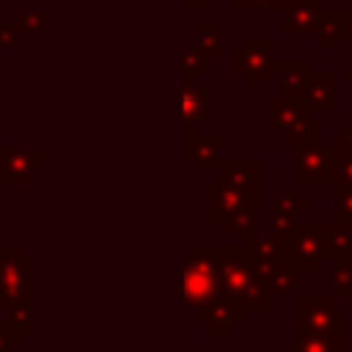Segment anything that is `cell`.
<instances>
[{"label":"cell","mask_w":352,"mask_h":352,"mask_svg":"<svg viewBox=\"0 0 352 352\" xmlns=\"http://www.w3.org/2000/svg\"><path fill=\"white\" fill-rule=\"evenodd\" d=\"M217 297V248L187 245L182 250V308L195 314Z\"/></svg>","instance_id":"obj_1"},{"label":"cell","mask_w":352,"mask_h":352,"mask_svg":"<svg viewBox=\"0 0 352 352\" xmlns=\"http://www.w3.org/2000/svg\"><path fill=\"white\" fill-rule=\"evenodd\" d=\"M330 223L324 220H297L292 231L283 236V261L297 272L319 275L322 267L330 261V245H327Z\"/></svg>","instance_id":"obj_2"},{"label":"cell","mask_w":352,"mask_h":352,"mask_svg":"<svg viewBox=\"0 0 352 352\" xmlns=\"http://www.w3.org/2000/svg\"><path fill=\"white\" fill-rule=\"evenodd\" d=\"M275 55H272V38L267 33H248L242 44L231 50V69L242 74L248 85H270L275 74Z\"/></svg>","instance_id":"obj_3"},{"label":"cell","mask_w":352,"mask_h":352,"mask_svg":"<svg viewBox=\"0 0 352 352\" xmlns=\"http://www.w3.org/2000/svg\"><path fill=\"white\" fill-rule=\"evenodd\" d=\"M346 311L333 297H297L294 300V336H344Z\"/></svg>","instance_id":"obj_4"},{"label":"cell","mask_w":352,"mask_h":352,"mask_svg":"<svg viewBox=\"0 0 352 352\" xmlns=\"http://www.w3.org/2000/svg\"><path fill=\"white\" fill-rule=\"evenodd\" d=\"M33 294V264L19 248L0 245V311L28 302Z\"/></svg>","instance_id":"obj_5"},{"label":"cell","mask_w":352,"mask_h":352,"mask_svg":"<svg viewBox=\"0 0 352 352\" xmlns=\"http://www.w3.org/2000/svg\"><path fill=\"white\" fill-rule=\"evenodd\" d=\"M44 168V146H0V184H30Z\"/></svg>","instance_id":"obj_6"},{"label":"cell","mask_w":352,"mask_h":352,"mask_svg":"<svg viewBox=\"0 0 352 352\" xmlns=\"http://www.w3.org/2000/svg\"><path fill=\"white\" fill-rule=\"evenodd\" d=\"M192 316H195L198 324L206 327L209 336H231V333L245 322L248 311H245V305H242L236 297L217 292V297H212V300H209L201 311H195Z\"/></svg>","instance_id":"obj_7"},{"label":"cell","mask_w":352,"mask_h":352,"mask_svg":"<svg viewBox=\"0 0 352 352\" xmlns=\"http://www.w3.org/2000/svg\"><path fill=\"white\" fill-rule=\"evenodd\" d=\"M333 173V148L324 143L302 146L294 154V184L311 187V184H330Z\"/></svg>","instance_id":"obj_8"},{"label":"cell","mask_w":352,"mask_h":352,"mask_svg":"<svg viewBox=\"0 0 352 352\" xmlns=\"http://www.w3.org/2000/svg\"><path fill=\"white\" fill-rule=\"evenodd\" d=\"M209 85L201 80L182 82V99H179V116H182V135H198V126L209 116Z\"/></svg>","instance_id":"obj_9"},{"label":"cell","mask_w":352,"mask_h":352,"mask_svg":"<svg viewBox=\"0 0 352 352\" xmlns=\"http://www.w3.org/2000/svg\"><path fill=\"white\" fill-rule=\"evenodd\" d=\"M322 0H286L280 30L286 36H316L322 25Z\"/></svg>","instance_id":"obj_10"},{"label":"cell","mask_w":352,"mask_h":352,"mask_svg":"<svg viewBox=\"0 0 352 352\" xmlns=\"http://www.w3.org/2000/svg\"><path fill=\"white\" fill-rule=\"evenodd\" d=\"M220 148H223V135L220 132H212V135H182V157L187 162L195 165L198 173H217L223 157H220Z\"/></svg>","instance_id":"obj_11"},{"label":"cell","mask_w":352,"mask_h":352,"mask_svg":"<svg viewBox=\"0 0 352 352\" xmlns=\"http://www.w3.org/2000/svg\"><path fill=\"white\" fill-rule=\"evenodd\" d=\"M217 176H220L217 182H223L226 187H231L242 198L256 201V195H258V162L253 157L223 160L217 168Z\"/></svg>","instance_id":"obj_12"},{"label":"cell","mask_w":352,"mask_h":352,"mask_svg":"<svg viewBox=\"0 0 352 352\" xmlns=\"http://www.w3.org/2000/svg\"><path fill=\"white\" fill-rule=\"evenodd\" d=\"M245 206H256V201H248V198H242L239 192H234L231 187H226L223 182H214V184H209V190H206V220L209 223H223V220H228L231 214H236L239 209H245Z\"/></svg>","instance_id":"obj_13"},{"label":"cell","mask_w":352,"mask_h":352,"mask_svg":"<svg viewBox=\"0 0 352 352\" xmlns=\"http://www.w3.org/2000/svg\"><path fill=\"white\" fill-rule=\"evenodd\" d=\"M300 102L311 110H333L336 107V74L333 72H308L305 85L300 91Z\"/></svg>","instance_id":"obj_14"},{"label":"cell","mask_w":352,"mask_h":352,"mask_svg":"<svg viewBox=\"0 0 352 352\" xmlns=\"http://www.w3.org/2000/svg\"><path fill=\"white\" fill-rule=\"evenodd\" d=\"M308 121V107L300 99H286V96H272L270 99V132L275 138L286 135L297 124Z\"/></svg>","instance_id":"obj_15"},{"label":"cell","mask_w":352,"mask_h":352,"mask_svg":"<svg viewBox=\"0 0 352 352\" xmlns=\"http://www.w3.org/2000/svg\"><path fill=\"white\" fill-rule=\"evenodd\" d=\"M245 253L250 256L253 264H267V261H283V236L275 231H256L250 239L242 242Z\"/></svg>","instance_id":"obj_16"},{"label":"cell","mask_w":352,"mask_h":352,"mask_svg":"<svg viewBox=\"0 0 352 352\" xmlns=\"http://www.w3.org/2000/svg\"><path fill=\"white\" fill-rule=\"evenodd\" d=\"M319 283L333 292V297L352 300V258H330L322 272Z\"/></svg>","instance_id":"obj_17"},{"label":"cell","mask_w":352,"mask_h":352,"mask_svg":"<svg viewBox=\"0 0 352 352\" xmlns=\"http://www.w3.org/2000/svg\"><path fill=\"white\" fill-rule=\"evenodd\" d=\"M275 74L280 77V96L286 99H300V91L305 85L308 77V63L300 58H286V60H275Z\"/></svg>","instance_id":"obj_18"},{"label":"cell","mask_w":352,"mask_h":352,"mask_svg":"<svg viewBox=\"0 0 352 352\" xmlns=\"http://www.w3.org/2000/svg\"><path fill=\"white\" fill-rule=\"evenodd\" d=\"M256 270H258V275L264 278V283L270 286L272 294H297V272L286 261L256 264Z\"/></svg>","instance_id":"obj_19"},{"label":"cell","mask_w":352,"mask_h":352,"mask_svg":"<svg viewBox=\"0 0 352 352\" xmlns=\"http://www.w3.org/2000/svg\"><path fill=\"white\" fill-rule=\"evenodd\" d=\"M319 44L324 50H344L346 47V28H344V8H324L319 25Z\"/></svg>","instance_id":"obj_20"},{"label":"cell","mask_w":352,"mask_h":352,"mask_svg":"<svg viewBox=\"0 0 352 352\" xmlns=\"http://www.w3.org/2000/svg\"><path fill=\"white\" fill-rule=\"evenodd\" d=\"M209 60L223 55V25L217 19H198L195 22V41H192Z\"/></svg>","instance_id":"obj_21"},{"label":"cell","mask_w":352,"mask_h":352,"mask_svg":"<svg viewBox=\"0 0 352 352\" xmlns=\"http://www.w3.org/2000/svg\"><path fill=\"white\" fill-rule=\"evenodd\" d=\"M280 352H346V338L336 333L322 336H294V344L283 346Z\"/></svg>","instance_id":"obj_22"},{"label":"cell","mask_w":352,"mask_h":352,"mask_svg":"<svg viewBox=\"0 0 352 352\" xmlns=\"http://www.w3.org/2000/svg\"><path fill=\"white\" fill-rule=\"evenodd\" d=\"M256 231H258V212H256V206H245V209H239L236 214H231L228 220L220 223V234H226V236L239 234L242 242L250 239Z\"/></svg>","instance_id":"obj_23"},{"label":"cell","mask_w":352,"mask_h":352,"mask_svg":"<svg viewBox=\"0 0 352 352\" xmlns=\"http://www.w3.org/2000/svg\"><path fill=\"white\" fill-rule=\"evenodd\" d=\"M330 258H352V220H330L327 231Z\"/></svg>","instance_id":"obj_24"},{"label":"cell","mask_w":352,"mask_h":352,"mask_svg":"<svg viewBox=\"0 0 352 352\" xmlns=\"http://www.w3.org/2000/svg\"><path fill=\"white\" fill-rule=\"evenodd\" d=\"M322 143V124L319 121H302L286 135H280L283 148H302V146H316Z\"/></svg>","instance_id":"obj_25"},{"label":"cell","mask_w":352,"mask_h":352,"mask_svg":"<svg viewBox=\"0 0 352 352\" xmlns=\"http://www.w3.org/2000/svg\"><path fill=\"white\" fill-rule=\"evenodd\" d=\"M209 58L195 47V44H190L184 52H182V82H192V80H198V77H204L206 72H209Z\"/></svg>","instance_id":"obj_26"},{"label":"cell","mask_w":352,"mask_h":352,"mask_svg":"<svg viewBox=\"0 0 352 352\" xmlns=\"http://www.w3.org/2000/svg\"><path fill=\"white\" fill-rule=\"evenodd\" d=\"M308 206V198L297 190V184H280V192L272 198V209H280L292 217H297Z\"/></svg>","instance_id":"obj_27"},{"label":"cell","mask_w":352,"mask_h":352,"mask_svg":"<svg viewBox=\"0 0 352 352\" xmlns=\"http://www.w3.org/2000/svg\"><path fill=\"white\" fill-rule=\"evenodd\" d=\"M333 148V173H330V187H352V154Z\"/></svg>","instance_id":"obj_28"},{"label":"cell","mask_w":352,"mask_h":352,"mask_svg":"<svg viewBox=\"0 0 352 352\" xmlns=\"http://www.w3.org/2000/svg\"><path fill=\"white\" fill-rule=\"evenodd\" d=\"M6 322H8L22 338L30 336V333H33V300L8 308V311H6Z\"/></svg>","instance_id":"obj_29"},{"label":"cell","mask_w":352,"mask_h":352,"mask_svg":"<svg viewBox=\"0 0 352 352\" xmlns=\"http://www.w3.org/2000/svg\"><path fill=\"white\" fill-rule=\"evenodd\" d=\"M330 192L336 201L333 217L336 220H352V187H330Z\"/></svg>","instance_id":"obj_30"},{"label":"cell","mask_w":352,"mask_h":352,"mask_svg":"<svg viewBox=\"0 0 352 352\" xmlns=\"http://www.w3.org/2000/svg\"><path fill=\"white\" fill-rule=\"evenodd\" d=\"M19 25L25 33H36V36H44L47 30V22H44V11L41 8H25L22 16H19Z\"/></svg>","instance_id":"obj_31"},{"label":"cell","mask_w":352,"mask_h":352,"mask_svg":"<svg viewBox=\"0 0 352 352\" xmlns=\"http://www.w3.org/2000/svg\"><path fill=\"white\" fill-rule=\"evenodd\" d=\"M25 36L19 19H8V22H0V47L3 50H11L19 44V38Z\"/></svg>","instance_id":"obj_32"},{"label":"cell","mask_w":352,"mask_h":352,"mask_svg":"<svg viewBox=\"0 0 352 352\" xmlns=\"http://www.w3.org/2000/svg\"><path fill=\"white\" fill-rule=\"evenodd\" d=\"M294 223H297V220H294L292 214L280 212V209H270V214H267V226H270V231H275V234H280V236H286V234L292 231Z\"/></svg>","instance_id":"obj_33"},{"label":"cell","mask_w":352,"mask_h":352,"mask_svg":"<svg viewBox=\"0 0 352 352\" xmlns=\"http://www.w3.org/2000/svg\"><path fill=\"white\" fill-rule=\"evenodd\" d=\"M22 344V336L8 324V322H0V352H11Z\"/></svg>","instance_id":"obj_34"},{"label":"cell","mask_w":352,"mask_h":352,"mask_svg":"<svg viewBox=\"0 0 352 352\" xmlns=\"http://www.w3.org/2000/svg\"><path fill=\"white\" fill-rule=\"evenodd\" d=\"M283 3L286 0H231V6L236 8V11H242V8H267V11H283Z\"/></svg>","instance_id":"obj_35"},{"label":"cell","mask_w":352,"mask_h":352,"mask_svg":"<svg viewBox=\"0 0 352 352\" xmlns=\"http://www.w3.org/2000/svg\"><path fill=\"white\" fill-rule=\"evenodd\" d=\"M330 146H336V148H341V151L352 154V126L338 129V132L333 135V143H330Z\"/></svg>","instance_id":"obj_36"},{"label":"cell","mask_w":352,"mask_h":352,"mask_svg":"<svg viewBox=\"0 0 352 352\" xmlns=\"http://www.w3.org/2000/svg\"><path fill=\"white\" fill-rule=\"evenodd\" d=\"M182 6L187 11H206L209 8V0H182Z\"/></svg>","instance_id":"obj_37"},{"label":"cell","mask_w":352,"mask_h":352,"mask_svg":"<svg viewBox=\"0 0 352 352\" xmlns=\"http://www.w3.org/2000/svg\"><path fill=\"white\" fill-rule=\"evenodd\" d=\"M344 28H346V36H352V8H344Z\"/></svg>","instance_id":"obj_38"},{"label":"cell","mask_w":352,"mask_h":352,"mask_svg":"<svg viewBox=\"0 0 352 352\" xmlns=\"http://www.w3.org/2000/svg\"><path fill=\"white\" fill-rule=\"evenodd\" d=\"M344 80H346V85H352V60L344 63Z\"/></svg>","instance_id":"obj_39"},{"label":"cell","mask_w":352,"mask_h":352,"mask_svg":"<svg viewBox=\"0 0 352 352\" xmlns=\"http://www.w3.org/2000/svg\"><path fill=\"white\" fill-rule=\"evenodd\" d=\"M195 352H220V349H217V346H198Z\"/></svg>","instance_id":"obj_40"}]
</instances>
